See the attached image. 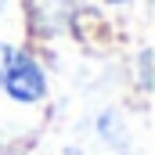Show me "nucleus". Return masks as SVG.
Returning a JSON list of instances; mask_svg holds the SVG:
<instances>
[{"mask_svg":"<svg viewBox=\"0 0 155 155\" xmlns=\"http://www.w3.org/2000/svg\"><path fill=\"white\" fill-rule=\"evenodd\" d=\"M0 90L22 105H33L47 94V79L40 72V65L18 47L0 43Z\"/></svg>","mask_w":155,"mask_h":155,"instance_id":"obj_1","label":"nucleus"},{"mask_svg":"<svg viewBox=\"0 0 155 155\" xmlns=\"http://www.w3.org/2000/svg\"><path fill=\"white\" fill-rule=\"evenodd\" d=\"M0 7H4V0H0Z\"/></svg>","mask_w":155,"mask_h":155,"instance_id":"obj_2","label":"nucleus"}]
</instances>
